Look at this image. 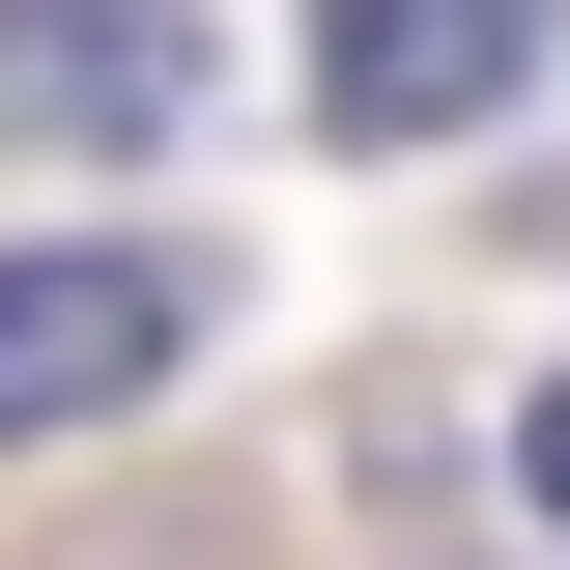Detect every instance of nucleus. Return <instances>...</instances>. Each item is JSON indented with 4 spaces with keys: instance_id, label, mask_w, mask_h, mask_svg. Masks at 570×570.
Returning a JSON list of instances; mask_svg holds the SVG:
<instances>
[{
    "instance_id": "f257e3e1",
    "label": "nucleus",
    "mask_w": 570,
    "mask_h": 570,
    "mask_svg": "<svg viewBox=\"0 0 570 570\" xmlns=\"http://www.w3.org/2000/svg\"><path fill=\"white\" fill-rule=\"evenodd\" d=\"M570 58V0H314V142H485Z\"/></svg>"
},
{
    "instance_id": "f03ea898",
    "label": "nucleus",
    "mask_w": 570,
    "mask_h": 570,
    "mask_svg": "<svg viewBox=\"0 0 570 570\" xmlns=\"http://www.w3.org/2000/svg\"><path fill=\"white\" fill-rule=\"evenodd\" d=\"M171 343H200V285L115 257V228H86V257H0V456H29V428H115Z\"/></svg>"
},
{
    "instance_id": "7ed1b4c3",
    "label": "nucleus",
    "mask_w": 570,
    "mask_h": 570,
    "mask_svg": "<svg viewBox=\"0 0 570 570\" xmlns=\"http://www.w3.org/2000/svg\"><path fill=\"white\" fill-rule=\"evenodd\" d=\"M200 115V29H171V0H0V142H171Z\"/></svg>"
},
{
    "instance_id": "20e7f679",
    "label": "nucleus",
    "mask_w": 570,
    "mask_h": 570,
    "mask_svg": "<svg viewBox=\"0 0 570 570\" xmlns=\"http://www.w3.org/2000/svg\"><path fill=\"white\" fill-rule=\"evenodd\" d=\"M513 513H542V542H570V371H542V400H513Z\"/></svg>"
}]
</instances>
